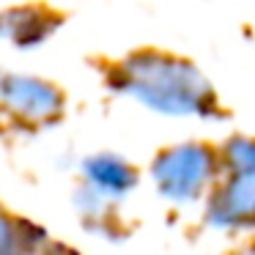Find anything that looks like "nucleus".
<instances>
[{
	"mask_svg": "<svg viewBox=\"0 0 255 255\" xmlns=\"http://www.w3.org/2000/svg\"><path fill=\"white\" fill-rule=\"evenodd\" d=\"M228 255H255V239H242V242H233L231 253Z\"/></svg>",
	"mask_w": 255,
	"mask_h": 255,
	"instance_id": "obj_8",
	"label": "nucleus"
},
{
	"mask_svg": "<svg viewBox=\"0 0 255 255\" xmlns=\"http://www.w3.org/2000/svg\"><path fill=\"white\" fill-rule=\"evenodd\" d=\"M61 28V14L44 3H17L0 11V39L14 50H39Z\"/></svg>",
	"mask_w": 255,
	"mask_h": 255,
	"instance_id": "obj_6",
	"label": "nucleus"
},
{
	"mask_svg": "<svg viewBox=\"0 0 255 255\" xmlns=\"http://www.w3.org/2000/svg\"><path fill=\"white\" fill-rule=\"evenodd\" d=\"M66 91L30 72L0 69V124L19 132H44L66 116Z\"/></svg>",
	"mask_w": 255,
	"mask_h": 255,
	"instance_id": "obj_3",
	"label": "nucleus"
},
{
	"mask_svg": "<svg viewBox=\"0 0 255 255\" xmlns=\"http://www.w3.org/2000/svg\"><path fill=\"white\" fill-rule=\"evenodd\" d=\"M220 178L217 143L187 137L167 143L148 159L143 181L170 211H198Z\"/></svg>",
	"mask_w": 255,
	"mask_h": 255,
	"instance_id": "obj_2",
	"label": "nucleus"
},
{
	"mask_svg": "<svg viewBox=\"0 0 255 255\" xmlns=\"http://www.w3.org/2000/svg\"><path fill=\"white\" fill-rule=\"evenodd\" d=\"M50 233L0 206V255H39Z\"/></svg>",
	"mask_w": 255,
	"mask_h": 255,
	"instance_id": "obj_7",
	"label": "nucleus"
},
{
	"mask_svg": "<svg viewBox=\"0 0 255 255\" xmlns=\"http://www.w3.org/2000/svg\"><path fill=\"white\" fill-rule=\"evenodd\" d=\"M116 96L165 121H220L222 102L195 61L162 47H137L105 69Z\"/></svg>",
	"mask_w": 255,
	"mask_h": 255,
	"instance_id": "obj_1",
	"label": "nucleus"
},
{
	"mask_svg": "<svg viewBox=\"0 0 255 255\" xmlns=\"http://www.w3.org/2000/svg\"><path fill=\"white\" fill-rule=\"evenodd\" d=\"M198 222L220 239H255V167H222L198 209Z\"/></svg>",
	"mask_w": 255,
	"mask_h": 255,
	"instance_id": "obj_4",
	"label": "nucleus"
},
{
	"mask_svg": "<svg viewBox=\"0 0 255 255\" xmlns=\"http://www.w3.org/2000/svg\"><path fill=\"white\" fill-rule=\"evenodd\" d=\"M74 173H77V184H83L96 198H102L116 209H121L143 187V170L129 156L113 148L83 154L74 162Z\"/></svg>",
	"mask_w": 255,
	"mask_h": 255,
	"instance_id": "obj_5",
	"label": "nucleus"
}]
</instances>
